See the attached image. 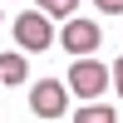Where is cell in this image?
<instances>
[{
    "mask_svg": "<svg viewBox=\"0 0 123 123\" xmlns=\"http://www.w3.org/2000/svg\"><path fill=\"white\" fill-rule=\"evenodd\" d=\"M39 10H44L49 20H74V10H79V0H35Z\"/></svg>",
    "mask_w": 123,
    "mask_h": 123,
    "instance_id": "52a82bcc",
    "label": "cell"
},
{
    "mask_svg": "<svg viewBox=\"0 0 123 123\" xmlns=\"http://www.w3.org/2000/svg\"><path fill=\"white\" fill-rule=\"evenodd\" d=\"M98 10H104V15H123V0H94Z\"/></svg>",
    "mask_w": 123,
    "mask_h": 123,
    "instance_id": "ba28073f",
    "label": "cell"
},
{
    "mask_svg": "<svg viewBox=\"0 0 123 123\" xmlns=\"http://www.w3.org/2000/svg\"><path fill=\"white\" fill-rule=\"evenodd\" d=\"M64 84H69V94H79L84 104H98V98H104V89L113 84V69H104L98 59H79V64L69 69Z\"/></svg>",
    "mask_w": 123,
    "mask_h": 123,
    "instance_id": "6da1fadb",
    "label": "cell"
},
{
    "mask_svg": "<svg viewBox=\"0 0 123 123\" xmlns=\"http://www.w3.org/2000/svg\"><path fill=\"white\" fill-rule=\"evenodd\" d=\"M15 44L25 49V54H39V49L54 44V25H49L44 10H25V15L15 20Z\"/></svg>",
    "mask_w": 123,
    "mask_h": 123,
    "instance_id": "7a4b0ae2",
    "label": "cell"
},
{
    "mask_svg": "<svg viewBox=\"0 0 123 123\" xmlns=\"http://www.w3.org/2000/svg\"><path fill=\"white\" fill-rule=\"evenodd\" d=\"M59 39H64V49L79 54V59H89L98 44H104V35H98L94 20H64V35H59Z\"/></svg>",
    "mask_w": 123,
    "mask_h": 123,
    "instance_id": "277c9868",
    "label": "cell"
},
{
    "mask_svg": "<svg viewBox=\"0 0 123 123\" xmlns=\"http://www.w3.org/2000/svg\"><path fill=\"white\" fill-rule=\"evenodd\" d=\"M74 123H118V118H113L108 104H84V108L74 113Z\"/></svg>",
    "mask_w": 123,
    "mask_h": 123,
    "instance_id": "8992f818",
    "label": "cell"
},
{
    "mask_svg": "<svg viewBox=\"0 0 123 123\" xmlns=\"http://www.w3.org/2000/svg\"><path fill=\"white\" fill-rule=\"evenodd\" d=\"M108 69H113V89L123 94V54H118V59H113V64H108Z\"/></svg>",
    "mask_w": 123,
    "mask_h": 123,
    "instance_id": "9c48e42d",
    "label": "cell"
},
{
    "mask_svg": "<svg viewBox=\"0 0 123 123\" xmlns=\"http://www.w3.org/2000/svg\"><path fill=\"white\" fill-rule=\"evenodd\" d=\"M30 108H35L39 118H59V113L69 108V84H59V79L30 84Z\"/></svg>",
    "mask_w": 123,
    "mask_h": 123,
    "instance_id": "3957f363",
    "label": "cell"
},
{
    "mask_svg": "<svg viewBox=\"0 0 123 123\" xmlns=\"http://www.w3.org/2000/svg\"><path fill=\"white\" fill-rule=\"evenodd\" d=\"M0 84H25V49L0 54Z\"/></svg>",
    "mask_w": 123,
    "mask_h": 123,
    "instance_id": "5b68a950",
    "label": "cell"
},
{
    "mask_svg": "<svg viewBox=\"0 0 123 123\" xmlns=\"http://www.w3.org/2000/svg\"><path fill=\"white\" fill-rule=\"evenodd\" d=\"M0 20H5V15H0Z\"/></svg>",
    "mask_w": 123,
    "mask_h": 123,
    "instance_id": "30bf717a",
    "label": "cell"
}]
</instances>
